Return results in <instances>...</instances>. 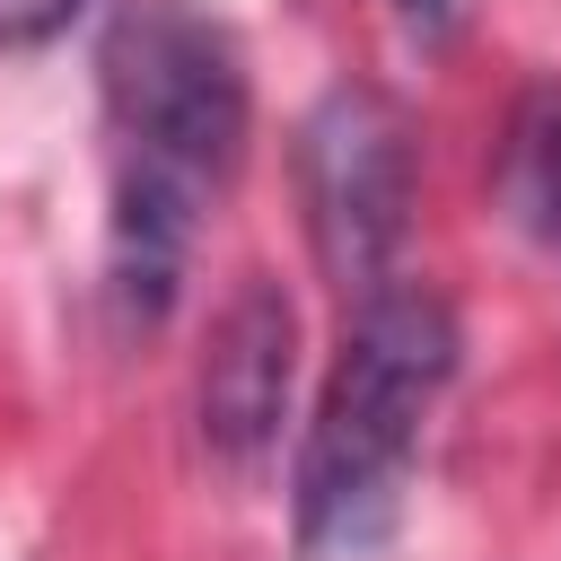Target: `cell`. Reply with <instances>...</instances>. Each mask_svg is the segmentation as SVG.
Here are the masks:
<instances>
[{
    "instance_id": "obj_3",
    "label": "cell",
    "mask_w": 561,
    "mask_h": 561,
    "mask_svg": "<svg viewBox=\"0 0 561 561\" xmlns=\"http://www.w3.org/2000/svg\"><path fill=\"white\" fill-rule=\"evenodd\" d=\"M298 202L307 245L342 298H368L394 280L403 228H412V123L386 88H324L298 123Z\"/></svg>"
},
{
    "instance_id": "obj_5",
    "label": "cell",
    "mask_w": 561,
    "mask_h": 561,
    "mask_svg": "<svg viewBox=\"0 0 561 561\" xmlns=\"http://www.w3.org/2000/svg\"><path fill=\"white\" fill-rule=\"evenodd\" d=\"M491 193L526 237H561V88H526L500 158H491Z\"/></svg>"
},
{
    "instance_id": "obj_7",
    "label": "cell",
    "mask_w": 561,
    "mask_h": 561,
    "mask_svg": "<svg viewBox=\"0 0 561 561\" xmlns=\"http://www.w3.org/2000/svg\"><path fill=\"white\" fill-rule=\"evenodd\" d=\"M403 18H412V26H430V35H438V26H447V0H403Z\"/></svg>"
},
{
    "instance_id": "obj_6",
    "label": "cell",
    "mask_w": 561,
    "mask_h": 561,
    "mask_svg": "<svg viewBox=\"0 0 561 561\" xmlns=\"http://www.w3.org/2000/svg\"><path fill=\"white\" fill-rule=\"evenodd\" d=\"M88 0H0V44H44L79 18Z\"/></svg>"
},
{
    "instance_id": "obj_1",
    "label": "cell",
    "mask_w": 561,
    "mask_h": 561,
    "mask_svg": "<svg viewBox=\"0 0 561 561\" xmlns=\"http://www.w3.org/2000/svg\"><path fill=\"white\" fill-rule=\"evenodd\" d=\"M105 131H114V219H105V307L123 333L167 324L202 202L237 175L254 88L245 44L202 0H123L96 44Z\"/></svg>"
},
{
    "instance_id": "obj_2",
    "label": "cell",
    "mask_w": 561,
    "mask_h": 561,
    "mask_svg": "<svg viewBox=\"0 0 561 561\" xmlns=\"http://www.w3.org/2000/svg\"><path fill=\"white\" fill-rule=\"evenodd\" d=\"M456 377V316L421 280H377L351 298L342 359L316 394V421L298 438V482H289V526L307 561H359L394 535L421 421Z\"/></svg>"
},
{
    "instance_id": "obj_4",
    "label": "cell",
    "mask_w": 561,
    "mask_h": 561,
    "mask_svg": "<svg viewBox=\"0 0 561 561\" xmlns=\"http://www.w3.org/2000/svg\"><path fill=\"white\" fill-rule=\"evenodd\" d=\"M289 386H298V307L272 272H245L202 342L193 368V412H202V447L219 465H263L280 421H289Z\"/></svg>"
}]
</instances>
